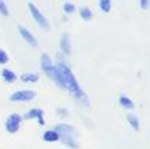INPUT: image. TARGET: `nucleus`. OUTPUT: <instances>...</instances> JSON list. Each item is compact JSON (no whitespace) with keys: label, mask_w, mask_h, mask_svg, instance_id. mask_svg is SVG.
<instances>
[{"label":"nucleus","mask_w":150,"mask_h":149,"mask_svg":"<svg viewBox=\"0 0 150 149\" xmlns=\"http://www.w3.org/2000/svg\"><path fill=\"white\" fill-rule=\"evenodd\" d=\"M55 66H57L58 71H59L61 77H62V79H63L65 89H67L79 103H83V104L87 106L88 104L87 95L84 94V91L82 90V87L79 86L76 78H75V75L73 74V71H71V69L69 67V66H66L63 62H59Z\"/></svg>","instance_id":"obj_1"},{"label":"nucleus","mask_w":150,"mask_h":149,"mask_svg":"<svg viewBox=\"0 0 150 149\" xmlns=\"http://www.w3.org/2000/svg\"><path fill=\"white\" fill-rule=\"evenodd\" d=\"M41 69L57 86H59L61 89H65V83H63V79L61 77L59 71H58L57 66L53 65L52 58L46 53H42V55H41Z\"/></svg>","instance_id":"obj_2"},{"label":"nucleus","mask_w":150,"mask_h":149,"mask_svg":"<svg viewBox=\"0 0 150 149\" xmlns=\"http://www.w3.org/2000/svg\"><path fill=\"white\" fill-rule=\"evenodd\" d=\"M28 8H29V12H30L32 17L36 21L37 25L41 29H44V31H47V29H49V23H47L46 17L42 15L41 11L37 8V5H34L33 3H28Z\"/></svg>","instance_id":"obj_3"},{"label":"nucleus","mask_w":150,"mask_h":149,"mask_svg":"<svg viewBox=\"0 0 150 149\" xmlns=\"http://www.w3.org/2000/svg\"><path fill=\"white\" fill-rule=\"evenodd\" d=\"M36 98V92L32 90H18L9 96L11 102H29Z\"/></svg>","instance_id":"obj_4"},{"label":"nucleus","mask_w":150,"mask_h":149,"mask_svg":"<svg viewBox=\"0 0 150 149\" xmlns=\"http://www.w3.org/2000/svg\"><path fill=\"white\" fill-rule=\"evenodd\" d=\"M21 120H23V118H21L18 114H11L7 118V120H5V129H7V132H9V133H16V132L20 129Z\"/></svg>","instance_id":"obj_5"},{"label":"nucleus","mask_w":150,"mask_h":149,"mask_svg":"<svg viewBox=\"0 0 150 149\" xmlns=\"http://www.w3.org/2000/svg\"><path fill=\"white\" fill-rule=\"evenodd\" d=\"M18 33H20V36L23 37V38L25 40V41L28 42L30 46H37V45H38V42H37V40H36V37H34L33 34H32L30 32H29L28 29L25 28V26L18 25Z\"/></svg>","instance_id":"obj_6"},{"label":"nucleus","mask_w":150,"mask_h":149,"mask_svg":"<svg viewBox=\"0 0 150 149\" xmlns=\"http://www.w3.org/2000/svg\"><path fill=\"white\" fill-rule=\"evenodd\" d=\"M25 119L30 120V119H37L40 123V126H44L45 121H44V111L41 108H33V110L28 111L25 114Z\"/></svg>","instance_id":"obj_7"},{"label":"nucleus","mask_w":150,"mask_h":149,"mask_svg":"<svg viewBox=\"0 0 150 149\" xmlns=\"http://www.w3.org/2000/svg\"><path fill=\"white\" fill-rule=\"evenodd\" d=\"M54 131L58 132L59 136H66V135L73 136L74 135V128L71 126H69V124H57Z\"/></svg>","instance_id":"obj_8"},{"label":"nucleus","mask_w":150,"mask_h":149,"mask_svg":"<svg viewBox=\"0 0 150 149\" xmlns=\"http://www.w3.org/2000/svg\"><path fill=\"white\" fill-rule=\"evenodd\" d=\"M61 49H62V52L65 54H70L71 53V42L69 34H63L61 37Z\"/></svg>","instance_id":"obj_9"},{"label":"nucleus","mask_w":150,"mask_h":149,"mask_svg":"<svg viewBox=\"0 0 150 149\" xmlns=\"http://www.w3.org/2000/svg\"><path fill=\"white\" fill-rule=\"evenodd\" d=\"M1 78L5 83H13V82L17 79V77H16V74L13 73L12 70H9V69H3L1 70Z\"/></svg>","instance_id":"obj_10"},{"label":"nucleus","mask_w":150,"mask_h":149,"mask_svg":"<svg viewBox=\"0 0 150 149\" xmlns=\"http://www.w3.org/2000/svg\"><path fill=\"white\" fill-rule=\"evenodd\" d=\"M42 139H44V141L54 143V141H58V140H59V135H58V132H55L54 129H52V131L44 132V135H42Z\"/></svg>","instance_id":"obj_11"},{"label":"nucleus","mask_w":150,"mask_h":149,"mask_svg":"<svg viewBox=\"0 0 150 149\" xmlns=\"http://www.w3.org/2000/svg\"><path fill=\"white\" fill-rule=\"evenodd\" d=\"M59 140L66 145V147H69L71 149H76L78 148V144H76V141L74 140L73 136H69V135H66V136H59Z\"/></svg>","instance_id":"obj_12"},{"label":"nucleus","mask_w":150,"mask_h":149,"mask_svg":"<svg viewBox=\"0 0 150 149\" xmlns=\"http://www.w3.org/2000/svg\"><path fill=\"white\" fill-rule=\"evenodd\" d=\"M119 103L121 107L127 108V110H132L133 107H134V103H133V100H130L128 96H125V95H121V96L119 98Z\"/></svg>","instance_id":"obj_13"},{"label":"nucleus","mask_w":150,"mask_h":149,"mask_svg":"<svg viewBox=\"0 0 150 149\" xmlns=\"http://www.w3.org/2000/svg\"><path fill=\"white\" fill-rule=\"evenodd\" d=\"M20 79L23 82H26V83H34V82L38 81V75L34 73H25L20 77Z\"/></svg>","instance_id":"obj_14"},{"label":"nucleus","mask_w":150,"mask_h":149,"mask_svg":"<svg viewBox=\"0 0 150 149\" xmlns=\"http://www.w3.org/2000/svg\"><path fill=\"white\" fill-rule=\"evenodd\" d=\"M127 120H128V123H129V126L132 127L134 131H140V121H138V119H137V116H134V115H128L127 116Z\"/></svg>","instance_id":"obj_15"},{"label":"nucleus","mask_w":150,"mask_h":149,"mask_svg":"<svg viewBox=\"0 0 150 149\" xmlns=\"http://www.w3.org/2000/svg\"><path fill=\"white\" fill-rule=\"evenodd\" d=\"M79 13H80V17H82L83 20H86V21H90L91 18H92V11H91L90 8H87V7L80 8Z\"/></svg>","instance_id":"obj_16"},{"label":"nucleus","mask_w":150,"mask_h":149,"mask_svg":"<svg viewBox=\"0 0 150 149\" xmlns=\"http://www.w3.org/2000/svg\"><path fill=\"white\" fill-rule=\"evenodd\" d=\"M99 7L104 13H108L112 8V3L111 0H99Z\"/></svg>","instance_id":"obj_17"},{"label":"nucleus","mask_w":150,"mask_h":149,"mask_svg":"<svg viewBox=\"0 0 150 149\" xmlns=\"http://www.w3.org/2000/svg\"><path fill=\"white\" fill-rule=\"evenodd\" d=\"M8 61H9V57L5 53V50L0 49V65H5V63H8Z\"/></svg>","instance_id":"obj_18"},{"label":"nucleus","mask_w":150,"mask_h":149,"mask_svg":"<svg viewBox=\"0 0 150 149\" xmlns=\"http://www.w3.org/2000/svg\"><path fill=\"white\" fill-rule=\"evenodd\" d=\"M63 11H65V13H73L75 11V5L73 4V3L66 1L65 4H63Z\"/></svg>","instance_id":"obj_19"},{"label":"nucleus","mask_w":150,"mask_h":149,"mask_svg":"<svg viewBox=\"0 0 150 149\" xmlns=\"http://www.w3.org/2000/svg\"><path fill=\"white\" fill-rule=\"evenodd\" d=\"M0 13H1L3 16L9 15V11H8V7H7V4H5L4 0H0Z\"/></svg>","instance_id":"obj_20"},{"label":"nucleus","mask_w":150,"mask_h":149,"mask_svg":"<svg viewBox=\"0 0 150 149\" xmlns=\"http://www.w3.org/2000/svg\"><path fill=\"white\" fill-rule=\"evenodd\" d=\"M138 3H140V7L142 9H148L150 5V0H138Z\"/></svg>","instance_id":"obj_21"},{"label":"nucleus","mask_w":150,"mask_h":149,"mask_svg":"<svg viewBox=\"0 0 150 149\" xmlns=\"http://www.w3.org/2000/svg\"><path fill=\"white\" fill-rule=\"evenodd\" d=\"M57 112H58V114H61V115H62V118H65V116H67V115H69V112H67L66 110H63V108H58Z\"/></svg>","instance_id":"obj_22"}]
</instances>
